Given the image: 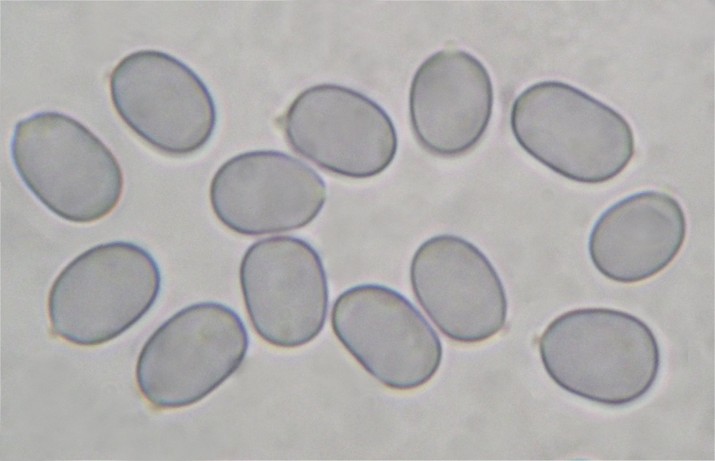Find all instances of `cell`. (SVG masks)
Segmentation results:
<instances>
[{
	"mask_svg": "<svg viewBox=\"0 0 715 461\" xmlns=\"http://www.w3.org/2000/svg\"><path fill=\"white\" fill-rule=\"evenodd\" d=\"M542 363L564 390L607 407L640 400L660 371L661 351L651 329L629 313L604 307L568 311L539 340Z\"/></svg>",
	"mask_w": 715,
	"mask_h": 461,
	"instance_id": "1",
	"label": "cell"
},
{
	"mask_svg": "<svg viewBox=\"0 0 715 461\" xmlns=\"http://www.w3.org/2000/svg\"><path fill=\"white\" fill-rule=\"evenodd\" d=\"M510 127L527 154L580 183L613 179L635 153L632 128L620 113L560 81L539 82L521 92L512 105Z\"/></svg>",
	"mask_w": 715,
	"mask_h": 461,
	"instance_id": "2",
	"label": "cell"
},
{
	"mask_svg": "<svg viewBox=\"0 0 715 461\" xmlns=\"http://www.w3.org/2000/svg\"><path fill=\"white\" fill-rule=\"evenodd\" d=\"M10 154L27 188L66 221L99 220L121 199L124 177L116 157L93 132L68 115L45 111L18 122Z\"/></svg>",
	"mask_w": 715,
	"mask_h": 461,
	"instance_id": "3",
	"label": "cell"
},
{
	"mask_svg": "<svg viewBox=\"0 0 715 461\" xmlns=\"http://www.w3.org/2000/svg\"><path fill=\"white\" fill-rule=\"evenodd\" d=\"M161 286L159 265L143 247L126 241L93 247L71 261L52 285V332L80 346L108 342L147 313Z\"/></svg>",
	"mask_w": 715,
	"mask_h": 461,
	"instance_id": "4",
	"label": "cell"
},
{
	"mask_svg": "<svg viewBox=\"0 0 715 461\" xmlns=\"http://www.w3.org/2000/svg\"><path fill=\"white\" fill-rule=\"evenodd\" d=\"M248 347L246 328L233 309L215 302L190 305L144 344L136 367L139 389L159 409L193 404L238 369Z\"/></svg>",
	"mask_w": 715,
	"mask_h": 461,
	"instance_id": "5",
	"label": "cell"
},
{
	"mask_svg": "<svg viewBox=\"0 0 715 461\" xmlns=\"http://www.w3.org/2000/svg\"><path fill=\"white\" fill-rule=\"evenodd\" d=\"M110 89L122 121L161 153L192 154L214 131L216 110L208 88L191 68L165 52L128 54L112 70Z\"/></svg>",
	"mask_w": 715,
	"mask_h": 461,
	"instance_id": "6",
	"label": "cell"
},
{
	"mask_svg": "<svg viewBox=\"0 0 715 461\" xmlns=\"http://www.w3.org/2000/svg\"><path fill=\"white\" fill-rule=\"evenodd\" d=\"M346 350L385 387L408 390L427 383L441 363V340L406 297L385 286L360 284L341 293L330 315Z\"/></svg>",
	"mask_w": 715,
	"mask_h": 461,
	"instance_id": "7",
	"label": "cell"
},
{
	"mask_svg": "<svg viewBox=\"0 0 715 461\" xmlns=\"http://www.w3.org/2000/svg\"><path fill=\"white\" fill-rule=\"evenodd\" d=\"M281 125L295 153L345 177L380 174L397 150L396 129L387 112L364 94L338 85L319 84L302 92Z\"/></svg>",
	"mask_w": 715,
	"mask_h": 461,
	"instance_id": "8",
	"label": "cell"
},
{
	"mask_svg": "<svg viewBox=\"0 0 715 461\" xmlns=\"http://www.w3.org/2000/svg\"><path fill=\"white\" fill-rule=\"evenodd\" d=\"M239 279L251 323L266 342L293 349L322 331L327 279L320 256L305 240L278 235L253 243L242 256Z\"/></svg>",
	"mask_w": 715,
	"mask_h": 461,
	"instance_id": "9",
	"label": "cell"
},
{
	"mask_svg": "<svg viewBox=\"0 0 715 461\" xmlns=\"http://www.w3.org/2000/svg\"><path fill=\"white\" fill-rule=\"evenodd\" d=\"M212 211L231 231L246 236L287 232L311 223L327 198L309 166L275 150L239 154L224 162L209 188Z\"/></svg>",
	"mask_w": 715,
	"mask_h": 461,
	"instance_id": "10",
	"label": "cell"
},
{
	"mask_svg": "<svg viewBox=\"0 0 715 461\" xmlns=\"http://www.w3.org/2000/svg\"><path fill=\"white\" fill-rule=\"evenodd\" d=\"M410 281L425 313L455 342H481L504 327L508 304L501 279L462 237L442 234L422 243L411 262Z\"/></svg>",
	"mask_w": 715,
	"mask_h": 461,
	"instance_id": "11",
	"label": "cell"
},
{
	"mask_svg": "<svg viewBox=\"0 0 715 461\" xmlns=\"http://www.w3.org/2000/svg\"><path fill=\"white\" fill-rule=\"evenodd\" d=\"M494 104L485 66L470 53L438 51L417 69L409 92L411 128L420 145L440 157L472 149L485 134Z\"/></svg>",
	"mask_w": 715,
	"mask_h": 461,
	"instance_id": "12",
	"label": "cell"
},
{
	"mask_svg": "<svg viewBox=\"0 0 715 461\" xmlns=\"http://www.w3.org/2000/svg\"><path fill=\"white\" fill-rule=\"evenodd\" d=\"M685 213L677 199L655 190L626 196L595 222L588 249L596 268L617 282L649 279L668 266L686 235Z\"/></svg>",
	"mask_w": 715,
	"mask_h": 461,
	"instance_id": "13",
	"label": "cell"
}]
</instances>
